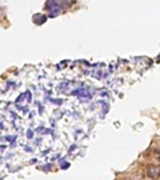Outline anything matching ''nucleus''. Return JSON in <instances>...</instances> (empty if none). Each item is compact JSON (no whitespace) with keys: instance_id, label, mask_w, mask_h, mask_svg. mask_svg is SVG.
<instances>
[{"instance_id":"f257e3e1","label":"nucleus","mask_w":160,"mask_h":180,"mask_svg":"<svg viewBox=\"0 0 160 180\" xmlns=\"http://www.w3.org/2000/svg\"><path fill=\"white\" fill-rule=\"evenodd\" d=\"M147 176L153 180H157L160 178V166L151 165L147 168Z\"/></svg>"},{"instance_id":"f03ea898","label":"nucleus","mask_w":160,"mask_h":180,"mask_svg":"<svg viewBox=\"0 0 160 180\" xmlns=\"http://www.w3.org/2000/svg\"><path fill=\"white\" fill-rule=\"evenodd\" d=\"M156 157H157V158H157V160H158V161H160V150H158V151H156Z\"/></svg>"}]
</instances>
